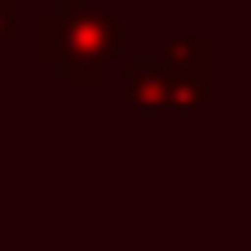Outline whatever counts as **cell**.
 <instances>
[{
    "label": "cell",
    "instance_id": "cell-1",
    "mask_svg": "<svg viewBox=\"0 0 251 251\" xmlns=\"http://www.w3.org/2000/svg\"><path fill=\"white\" fill-rule=\"evenodd\" d=\"M56 42H65L56 51V61H61V70L70 79H98L102 65L121 51V28L102 9L84 5V0H70L61 9V19H47L42 24V51L47 56H51Z\"/></svg>",
    "mask_w": 251,
    "mask_h": 251
},
{
    "label": "cell",
    "instance_id": "cell-2",
    "mask_svg": "<svg viewBox=\"0 0 251 251\" xmlns=\"http://www.w3.org/2000/svg\"><path fill=\"white\" fill-rule=\"evenodd\" d=\"M14 0H0V42H5V37H9V28H14Z\"/></svg>",
    "mask_w": 251,
    "mask_h": 251
}]
</instances>
